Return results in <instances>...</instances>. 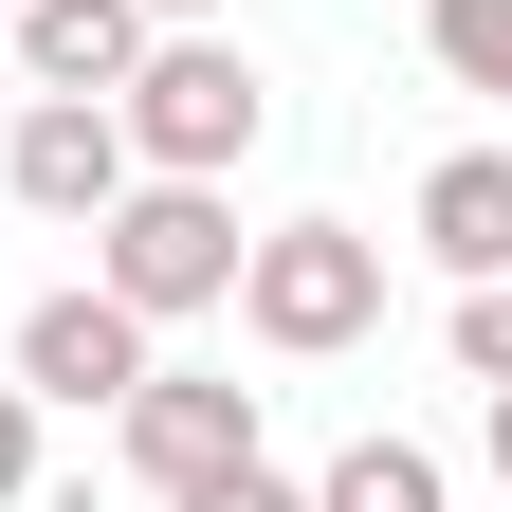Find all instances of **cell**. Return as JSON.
Here are the masks:
<instances>
[{
  "label": "cell",
  "mask_w": 512,
  "mask_h": 512,
  "mask_svg": "<svg viewBox=\"0 0 512 512\" xmlns=\"http://www.w3.org/2000/svg\"><path fill=\"white\" fill-rule=\"evenodd\" d=\"M238 311H256V348L330 366V348L384 330V238H366V220H275V238H238Z\"/></svg>",
  "instance_id": "obj_3"
},
{
  "label": "cell",
  "mask_w": 512,
  "mask_h": 512,
  "mask_svg": "<svg viewBox=\"0 0 512 512\" xmlns=\"http://www.w3.org/2000/svg\"><path fill=\"white\" fill-rule=\"evenodd\" d=\"M439 74L512 110V0H439Z\"/></svg>",
  "instance_id": "obj_10"
},
{
  "label": "cell",
  "mask_w": 512,
  "mask_h": 512,
  "mask_svg": "<svg viewBox=\"0 0 512 512\" xmlns=\"http://www.w3.org/2000/svg\"><path fill=\"white\" fill-rule=\"evenodd\" d=\"M476 439H494V476H512V384H494V421H476Z\"/></svg>",
  "instance_id": "obj_14"
},
{
  "label": "cell",
  "mask_w": 512,
  "mask_h": 512,
  "mask_svg": "<svg viewBox=\"0 0 512 512\" xmlns=\"http://www.w3.org/2000/svg\"><path fill=\"white\" fill-rule=\"evenodd\" d=\"M421 256H439V275H512V147L421 165Z\"/></svg>",
  "instance_id": "obj_8"
},
{
  "label": "cell",
  "mask_w": 512,
  "mask_h": 512,
  "mask_svg": "<svg viewBox=\"0 0 512 512\" xmlns=\"http://www.w3.org/2000/svg\"><path fill=\"white\" fill-rule=\"evenodd\" d=\"M128 384H147V311H128L110 275L19 311V403H128Z\"/></svg>",
  "instance_id": "obj_4"
},
{
  "label": "cell",
  "mask_w": 512,
  "mask_h": 512,
  "mask_svg": "<svg viewBox=\"0 0 512 512\" xmlns=\"http://www.w3.org/2000/svg\"><path fill=\"white\" fill-rule=\"evenodd\" d=\"M110 128H128V165H165V183H238L256 128H275V92H256L238 37H147L128 92H110Z\"/></svg>",
  "instance_id": "obj_1"
},
{
  "label": "cell",
  "mask_w": 512,
  "mask_h": 512,
  "mask_svg": "<svg viewBox=\"0 0 512 512\" xmlns=\"http://www.w3.org/2000/svg\"><path fill=\"white\" fill-rule=\"evenodd\" d=\"M147 55V0H19V74L37 92H128Z\"/></svg>",
  "instance_id": "obj_7"
},
{
  "label": "cell",
  "mask_w": 512,
  "mask_h": 512,
  "mask_svg": "<svg viewBox=\"0 0 512 512\" xmlns=\"http://www.w3.org/2000/svg\"><path fill=\"white\" fill-rule=\"evenodd\" d=\"M92 275L147 311V330H165V311H220V293H238V202H220V183L128 165V183H110V220H92Z\"/></svg>",
  "instance_id": "obj_2"
},
{
  "label": "cell",
  "mask_w": 512,
  "mask_h": 512,
  "mask_svg": "<svg viewBox=\"0 0 512 512\" xmlns=\"http://www.w3.org/2000/svg\"><path fill=\"white\" fill-rule=\"evenodd\" d=\"M110 421H128V476H147V494H183V476L256 458V384H202V366H147Z\"/></svg>",
  "instance_id": "obj_5"
},
{
  "label": "cell",
  "mask_w": 512,
  "mask_h": 512,
  "mask_svg": "<svg viewBox=\"0 0 512 512\" xmlns=\"http://www.w3.org/2000/svg\"><path fill=\"white\" fill-rule=\"evenodd\" d=\"M19 494H37V403L0 384V512H19Z\"/></svg>",
  "instance_id": "obj_13"
},
{
  "label": "cell",
  "mask_w": 512,
  "mask_h": 512,
  "mask_svg": "<svg viewBox=\"0 0 512 512\" xmlns=\"http://www.w3.org/2000/svg\"><path fill=\"white\" fill-rule=\"evenodd\" d=\"M0 183H19L37 220H110V183H128V128H110V92H37L19 128H0Z\"/></svg>",
  "instance_id": "obj_6"
},
{
  "label": "cell",
  "mask_w": 512,
  "mask_h": 512,
  "mask_svg": "<svg viewBox=\"0 0 512 512\" xmlns=\"http://www.w3.org/2000/svg\"><path fill=\"white\" fill-rule=\"evenodd\" d=\"M458 366L512 384V275H458Z\"/></svg>",
  "instance_id": "obj_12"
},
{
  "label": "cell",
  "mask_w": 512,
  "mask_h": 512,
  "mask_svg": "<svg viewBox=\"0 0 512 512\" xmlns=\"http://www.w3.org/2000/svg\"><path fill=\"white\" fill-rule=\"evenodd\" d=\"M311 512H458V494H439V458H421V439H348V458L311 476Z\"/></svg>",
  "instance_id": "obj_9"
},
{
  "label": "cell",
  "mask_w": 512,
  "mask_h": 512,
  "mask_svg": "<svg viewBox=\"0 0 512 512\" xmlns=\"http://www.w3.org/2000/svg\"><path fill=\"white\" fill-rule=\"evenodd\" d=\"M147 19H220V0H147Z\"/></svg>",
  "instance_id": "obj_15"
},
{
  "label": "cell",
  "mask_w": 512,
  "mask_h": 512,
  "mask_svg": "<svg viewBox=\"0 0 512 512\" xmlns=\"http://www.w3.org/2000/svg\"><path fill=\"white\" fill-rule=\"evenodd\" d=\"M165 512H311V494H293V476H275V458H220V476H183V494H165Z\"/></svg>",
  "instance_id": "obj_11"
}]
</instances>
